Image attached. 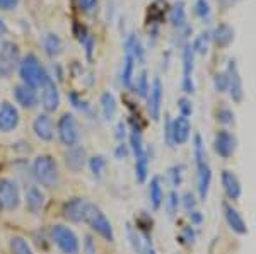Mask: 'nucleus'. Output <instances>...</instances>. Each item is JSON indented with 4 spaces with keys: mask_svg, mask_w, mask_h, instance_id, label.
Here are the masks:
<instances>
[{
    "mask_svg": "<svg viewBox=\"0 0 256 254\" xmlns=\"http://www.w3.org/2000/svg\"><path fill=\"white\" fill-rule=\"evenodd\" d=\"M195 14L202 19H207L210 15V3L207 0H196L195 2Z\"/></svg>",
    "mask_w": 256,
    "mask_h": 254,
    "instance_id": "39",
    "label": "nucleus"
},
{
    "mask_svg": "<svg viewBox=\"0 0 256 254\" xmlns=\"http://www.w3.org/2000/svg\"><path fill=\"white\" fill-rule=\"evenodd\" d=\"M190 133H192V125L186 116H178L172 120V145H183L188 142Z\"/></svg>",
    "mask_w": 256,
    "mask_h": 254,
    "instance_id": "17",
    "label": "nucleus"
},
{
    "mask_svg": "<svg viewBox=\"0 0 256 254\" xmlns=\"http://www.w3.org/2000/svg\"><path fill=\"white\" fill-rule=\"evenodd\" d=\"M19 125V113L10 102H0V132L9 133Z\"/></svg>",
    "mask_w": 256,
    "mask_h": 254,
    "instance_id": "15",
    "label": "nucleus"
},
{
    "mask_svg": "<svg viewBox=\"0 0 256 254\" xmlns=\"http://www.w3.org/2000/svg\"><path fill=\"white\" fill-rule=\"evenodd\" d=\"M169 22L172 24L178 29H188L186 26V10H184V3L183 2H176L174 5L169 10Z\"/></svg>",
    "mask_w": 256,
    "mask_h": 254,
    "instance_id": "24",
    "label": "nucleus"
},
{
    "mask_svg": "<svg viewBox=\"0 0 256 254\" xmlns=\"http://www.w3.org/2000/svg\"><path fill=\"white\" fill-rule=\"evenodd\" d=\"M84 254H96V244H94L92 237L90 236H86V241H84V249H82Z\"/></svg>",
    "mask_w": 256,
    "mask_h": 254,
    "instance_id": "45",
    "label": "nucleus"
},
{
    "mask_svg": "<svg viewBox=\"0 0 256 254\" xmlns=\"http://www.w3.org/2000/svg\"><path fill=\"white\" fill-rule=\"evenodd\" d=\"M126 232H128V239H130V243H132V246H134V249L137 253H146L147 251V248L144 246V241H142V237H140V234L137 231H134V227L132 225H128V229H126Z\"/></svg>",
    "mask_w": 256,
    "mask_h": 254,
    "instance_id": "34",
    "label": "nucleus"
},
{
    "mask_svg": "<svg viewBox=\"0 0 256 254\" xmlns=\"http://www.w3.org/2000/svg\"><path fill=\"white\" fill-rule=\"evenodd\" d=\"M18 3H19V0H0V9L10 10V9H14Z\"/></svg>",
    "mask_w": 256,
    "mask_h": 254,
    "instance_id": "46",
    "label": "nucleus"
},
{
    "mask_svg": "<svg viewBox=\"0 0 256 254\" xmlns=\"http://www.w3.org/2000/svg\"><path fill=\"white\" fill-rule=\"evenodd\" d=\"M148 198H150V205L154 210H159L160 205L164 202V191L160 186V178H152L150 184H148Z\"/></svg>",
    "mask_w": 256,
    "mask_h": 254,
    "instance_id": "25",
    "label": "nucleus"
},
{
    "mask_svg": "<svg viewBox=\"0 0 256 254\" xmlns=\"http://www.w3.org/2000/svg\"><path fill=\"white\" fill-rule=\"evenodd\" d=\"M52 241L58 246V249L64 254H79V239L72 229L65 225H53L50 231Z\"/></svg>",
    "mask_w": 256,
    "mask_h": 254,
    "instance_id": "4",
    "label": "nucleus"
},
{
    "mask_svg": "<svg viewBox=\"0 0 256 254\" xmlns=\"http://www.w3.org/2000/svg\"><path fill=\"white\" fill-rule=\"evenodd\" d=\"M14 97L22 108H34L36 102H38V94L32 87L26 84H20L14 87Z\"/></svg>",
    "mask_w": 256,
    "mask_h": 254,
    "instance_id": "20",
    "label": "nucleus"
},
{
    "mask_svg": "<svg viewBox=\"0 0 256 254\" xmlns=\"http://www.w3.org/2000/svg\"><path fill=\"white\" fill-rule=\"evenodd\" d=\"M43 46H44L46 55L56 56V55H60V51H62V41L56 34H46L43 41Z\"/></svg>",
    "mask_w": 256,
    "mask_h": 254,
    "instance_id": "30",
    "label": "nucleus"
},
{
    "mask_svg": "<svg viewBox=\"0 0 256 254\" xmlns=\"http://www.w3.org/2000/svg\"><path fill=\"white\" fill-rule=\"evenodd\" d=\"M181 171H183L181 166H174L168 171V176H169V179H171L172 186H180L181 184V179H183V173H181Z\"/></svg>",
    "mask_w": 256,
    "mask_h": 254,
    "instance_id": "40",
    "label": "nucleus"
},
{
    "mask_svg": "<svg viewBox=\"0 0 256 254\" xmlns=\"http://www.w3.org/2000/svg\"><path fill=\"white\" fill-rule=\"evenodd\" d=\"M10 253L12 254H32L28 241L19 236H16L10 239Z\"/></svg>",
    "mask_w": 256,
    "mask_h": 254,
    "instance_id": "32",
    "label": "nucleus"
},
{
    "mask_svg": "<svg viewBox=\"0 0 256 254\" xmlns=\"http://www.w3.org/2000/svg\"><path fill=\"white\" fill-rule=\"evenodd\" d=\"M86 150L82 149V147H70L68 149V152L65 154V164L68 166V169H72V171H80L82 167H84V164H86Z\"/></svg>",
    "mask_w": 256,
    "mask_h": 254,
    "instance_id": "22",
    "label": "nucleus"
},
{
    "mask_svg": "<svg viewBox=\"0 0 256 254\" xmlns=\"http://www.w3.org/2000/svg\"><path fill=\"white\" fill-rule=\"evenodd\" d=\"M41 104H43L44 111H48V113L56 111L60 106L58 87H56L55 80H53L50 75L44 79L43 84H41Z\"/></svg>",
    "mask_w": 256,
    "mask_h": 254,
    "instance_id": "12",
    "label": "nucleus"
},
{
    "mask_svg": "<svg viewBox=\"0 0 256 254\" xmlns=\"http://www.w3.org/2000/svg\"><path fill=\"white\" fill-rule=\"evenodd\" d=\"M24 200H26L28 210L32 212V214H38L41 208H43V205H44V195H43V191H41L40 188H36V186H30V188H28Z\"/></svg>",
    "mask_w": 256,
    "mask_h": 254,
    "instance_id": "23",
    "label": "nucleus"
},
{
    "mask_svg": "<svg viewBox=\"0 0 256 254\" xmlns=\"http://www.w3.org/2000/svg\"><path fill=\"white\" fill-rule=\"evenodd\" d=\"M32 132H34V135L40 140H44V142L53 140L55 130H53V123L48 118V114H40V116H36V120L32 121Z\"/></svg>",
    "mask_w": 256,
    "mask_h": 254,
    "instance_id": "18",
    "label": "nucleus"
},
{
    "mask_svg": "<svg viewBox=\"0 0 256 254\" xmlns=\"http://www.w3.org/2000/svg\"><path fill=\"white\" fill-rule=\"evenodd\" d=\"M6 32H7V26H6V22L0 19V36H4Z\"/></svg>",
    "mask_w": 256,
    "mask_h": 254,
    "instance_id": "50",
    "label": "nucleus"
},
{
    "mask_svg": "<svg viewBox=\"0 0 256 254\" xmlns=\"http://www.w3.org/2000/svg\"><path fill=\"white\" fill-rule=\"evenodd\" d=\"M125 51L134 56L135 61H144V46L135 34H130L125 39Z\"/></svg>",
    "mask_w": 256,
    "mask_h": 254,
    "instance_id": "26",
    "label": "nucleus"
},
{
    "mask_svg": "<svg viewBox=\"0 0 256 254\" xmlns=\"http://www.w3.org/2000/svg\"><path fill=\"white\" fill-rule=\"evenodd\" d=\"M20 195L19 188L12 179H0V210L12 212L19 207Z\"/></svg>",
    "mask_w": 256,
    "mask_h": 254,
    "instance_id": "8",
    "label": "nucleus"
},
{
    "mask_svg": "<svg viewBox=\"0 0 256 254\" xmlns=\"http://www.w3.org/2000/svg\"><path fill=\"white\" fill-rule=\"evenodd\" d=\"M56 130H58V138L60 142L64 143L65 147H74L79 142V128H77V121L72 114L65 113L62 114V118L58 120V125H56Z\"/></svg>",
    "mask_w": 256,
    "mask_h": 254,
    "instance_id": "7",
    "label": "nucleus"
},
{
    "mask_svg": "<svg viewBox=\"0 0 256 254\" xmlns=\"http://www.w3.org/2000/svg\"><path fill=\"white\" fill-rule=\"evenodd\" d=\"M86 222H88L90 225V229H92L96 234L101 236L104 241H108V243H113L114 241V232H113V227H111V222L108 220V217L101 212V208L90 205L88 215H86Z\"/></svg>",
    "mask_w": 256,
    "mask_h": 254,
    "instance_id": "5",
    "label": "nucleus"
},
{
    "mask_svg": "<svg viewBox=\"0 0 256 254\" xmlns=\"http://www.w3.org/2000/svg\"><path fill=\"white\" fill-rule=\"evenodd\" d=\"M212 41L218 48H227L234 41V29L226 22H220L212 32Z\"/></svg>",
    "mask_w": 256,
    "mask_h": 254,
    "instance_id": "21",
    "label": "nucleus"
},
{
    "mask_svg": "<svg viewBox=\"0 0 256 254\" xmlns=\"http://www.w3.org/2000/svg\"><path fill=\"white\" fill-rule=\"evenodd\" d=\"M125 135H126V128H125V125H123V121H120L116 126V138L118 140H123Z\"/></svg>",
    "mask_w": 256,
    "mask_h": 254,
    "instance_id": "49",
    "label": "nucleus"
},
{
    "mask_svg": "<svg viewBox=\"0 0 256 254\" xmlns=\"http://www.w3.org/2000/svg\"><path fill=\"white\" fill-rule=\"evenodd\" d=\"M227 73L226 72H217L214 75V87L217 92H226L227 91Z\"/></svg>",
    "mask_w": 256,
    "mask_h": 254,
    "instance_id": "37",
    "label": "nucleus"
},
{
    "mask_svg": "<svg viewBox=\"0 0 256 254\" xmlns=\"http://www.w3.org/2000/svg\"><path fill=\"white\" fill-rule=\"evenodd\" d=\"M19 73H20V79H22L24 84L30 85L32 89L41 87V84H43L44 79L48 77L46 70H44L43 65L40 63V60L36 58L34 55L24 56L19 65Z\"/></svg>",
    "mask_w": 256,
    "mask_h": 254,
    "instance_id": "3",
    "label": "nucleus"
},
{
    "mask_svg": "<svg viewBox=\"0 0 256 254\" xmlns=\"http://www.w3.org/2000/svg\"><path fill=\"white\" fill-rule=\"evenodd\" d=\"M34 178L46 188H56L60 183V173L55 159L52 155H38L32 162Z\"/></svg>",
    "mask_w": 256,
    "mask_h": 254,
    "instance_id": "2",
    "label": "nucleus"
},
{
    "mask_svg": "<svg viewBox=\"0 0 256 254\" xmlns=\"http://www.w3.org/2000/svg\"><path fill=\"white\" fill-rule=\"evenodd\" d=\"M166 128H164V140L168 145H172V120L169 116H166Z\"/></svg>",
    "mask_w": 256,
    "mask_h": 254,
    "instance_id": "44",
    "label": "nucleus"
},
{
    "mask_svg": "<svg viewBox=\"0 0 256 254\" xmlns=\"http://www.w3.org/2000/svg\"><path fill=\"white\" fill-rule=\"evenodd\" d=\"M236 145H238L236 137L230 132H227V130L217 132L216 138H214V150L222 159L232 157L234 152H236Z\"/></svg>",
    "mask_w": 256,
    "mask_h": 254,
    "instance_id": "13",
    "label": "nucleus"
},
{
    "mask_svg": "<svg viewBox=\"0 0 256 254\" xmlns=\"http://www.w3.org/2000/svg\"><path fill=\"white\" fill-rule=\"evenodd\" d=\"M183 207L186 208L188 212H192V210H195V207H196V200H195V195L193 193H184L183 195Z\"/></svg>",
    "mask_w": 256,
    "mask_h": 254,
    "instance_id": "43",
    "label": "nucleus"
},
{
    "mask_svg": "<svg viewBox=\"0 0 256 254\" xmlns=\"http://www.w3.org/2000/svg\"><path fill=\"white\" fill-rule=\"evenodd\" d=\"M101 111L106 120H113L116 114V99L111 92H104L101 96Z\"/></svg>",
    "mask_w": 256,
    "mask_h": 254,
    "instance_id": "27",
    "label": "nucleus"
},
{
    "mask_svg": "<svg viewBox=\"0 0 256 254\" xmlns=\"http://www.w3.org/2000/svg\"><path fill=\"white\" fill-rule=\"evenodd\" d=\"M193 155H195V164H196V190L198 196L202 202H205L208 196L210 183H212V171H210L207 154H205V145L202 142L200 135H195L193 138Z\"/></svg>",
    "mask_w": 256,
    "mask_h": 254,
    "instance_id": "1",
    "label": "nucleus"
},
{
    "mask_svg": "<svg viewBox=\"0 0 256 254\" xmlns=\"http://www.w3.org/2000/svg\"><path fill=\"white\" fill-rule=\"evenodd\" d=\"M134 70H135V58L132 55H125L122 67V84L125 87H132V79H134Z\"/></svg>",
    "mask_w": 256,
    "mask_h": 254,
    "instance_id": "28",
    "label": "nucleus"
},
{
    "mask_svg": "<svg viewBox=\"0 0 256 254\" xmlns=\"http://www.w3.org/2000/svg\"><path fill=\"white\" fill-rule=\"evenodd\" d=\"M217 121L222 123V125H230V123H234V113L230 111L229 108H220L217 109Z\"/></svg>",
    "mask_w": 256,
    "mask_h": 254,
    "instance_id": "38",
    "label": "nucleus"
},
{
    "mask_svg": "<svg viewBox=\"0 0 256 254\" xmlns=\"http://www.w3.org/2000/svg\"><path fill=\"white\" fill-rule=\"evenodd\" d=\"M162 82L160 79H154L150 85V91L147 94V111L154 121L160 118V104H162Z\"/></svg>",
    "mask_w": 256,
    "mask_h": 254,
    "instance_id": "14",
    "label": "nucleus"
},
{
    "mask_svg": "<svg viewBox=\"0 0 256 254\" xmlns=\"http://www.w3.org/2000/svg\"><path fill=\"white\" fill-rule=\"evenodd\" d=\"M148 91H150V85H148V79H147V72H140V75L135 80V92L138 94L140 97H147Z\"/></svg>",
    "mask_w": 256,
    "mask_h": 254,
    "instance_id": "35",
    "label": "nucleus"
},
{
    "mask_svg": "<svg viewBox=\"0 0 256 254\" xmlns=\"http://www.w3.org/2000/svg\"><path fill=\"white\" fill-rule=\"evenodd\" d=\"M181 60H183V82H181V87L186 94H193L195 92V84H193L195 51H193L192 43H184L183 51H181Z\"/></svg>",
    "mask_w": 256,
    "mask_h": 254,
    "instance_id": "9",
    "label": "nucleus"
},
{
    "mask_svg": "<svg viewBox=\"0 0 256 254\" xmlns=\"http://www.w3.org/2000/svg\"><path fill=\"white\" fill-rule=\"evenodd\" d=\"M19 63V46L12 41H6L0 46V77H9Z\"/></svg>",
    "mask_w": 256,
    "mask_h": 254,
    "instance_id": "6",
    "label": "nucleus"
},
{
    "mask_svg": "<svg viewBox=\"0 0 256 254\" xmlns=\"http://www.w3.org/2000/svg\"><path fill=\"white\" fill-rule=\"evenodd\" d=\"M222 210H224L226 222L230 227V231H234L239 236H244L248 232V227H246V222H244V219L241 217V214H239L236 208H234L230 203H227V202L222 203Z\"/></svg>",
    "mask_w": 256,
    "mask_h": 254,
    "instance_id": "16",
    "label": "nucleus"
},
{
    "mask_svg": "<svg viewBox=\"0 0 256 254\" xmlns=\"http://www.w3.org/2000/svg\"><path fill=\"white\" fill-rule=\"evenodd\" d=\"M114 154H116V157L123 159L128 155V145H125V143H120V145L116 147V150H114Z\"/></svg>",
    "mask_w": 256,
    "mask_h": 254,
    "instance_id": "47",
    "label": "nucleus"
},
{
    "mask_svg": "<svg viewBox=\"0 0 256 254\" xmlns=\"http://www.w3.org/2000/svg\"><path fill=\"white\" fill-rule=\"evenodd\" d=\"M220 181H222V186H224V191L227 195L229 200H238L241 196V183H239L238 176L232 173V171H222V176H220Z\"/></svg>",
    "mask_w": 256,
    "mask_h": 254,
    "instance_id": "19",
    "label": "nucleus"
},
{
    "mask_svg": "<svg viewBox=\"0 0 256 254\" xmlns=\"http://www.w3.org/2000/svg\"><path fill=\"white\" fill-rule=\"evenodd\" d=\"M178 108H180L181 111V116H190V114L193 113V108H192V102H190V99H186V97H181L180 101H178Z\"/></svg>",
    "mask_w": 256,
    "mask_h": 254,
    "instance_id": "42",
    "label": "nucleus"
},
{
    "mask_svg": "<svg viewBox=\"0 0 256 254\" xmlns=\"http://www.w3.org/2000/svg\"><path fill=\"white\" fill-rule=\"evenodd\" d=\"M104 166H106V159L102 157V155H94V157L89 159V167H90V171H92V174L96 176V178L101 176Z\"/></svg>",
    "mask_w": 256,
    "mask_h": 254,
    "instance_id": "36",
    "label": "nucleus"
},
{
    "mask_svg": "<svg viewBox=\"0 0 256 254\" xmlns=\"http://www.w3.org/2000/svg\"><path fill=\"white\" fill-rule=\"evenodd\" d=\"M130 147H132V152H134L135 159L147 154L146 149H144V142H142V137H140L138 130H134V133L130 135Z\"/></svg>",
    "mask_w": 256,
    "mask_h": 254,
    "instance_id": "33",
    "label": "nucleus"
},
{
    "mask_svg": "<svg viewBox=\"0 0 256 254\" xmlns=\"http://www.w3.org/2000/svg\"><path fill=\"white\" fill-rule=\"evenodd\" d=\"M90 203L86 198H72L68 200L67 203H64V208H62V215H64L65 220L74 224H79L84 220L86 222V215H88Z\"/></svg>",
    "mask_w": 256,
    "mask_h": 254,
    "instance_id": "10",
    "label": "nucleus"
},
{
    "mask_svg": "<svg viewBox=\"0 0 256 254\" xmlns=\"http://www.w3.org/2000/svg\"><path fill=\"white\" fill-rule=\"evenodd\" d=\"M226 73H227V84H229L227 85V91H229L230 99L234 102H241L244 91H242V80H241V73H239L236 60H229Z\"/></svg>",
    "mask_w": 256,
    "mask_h": 254,
    "instance_id": "11",
    "label": "nucleus"
},
{
    "mask_svg": "<svg viewBox=\"0 0 256 254\" xmlns=\"http://www.w3.org/2000/svg\"><path fill=\"white\" fill-rule=\"evenodd\" d=\"M166 205H168V212H169V215H174L176 214V210H178V205H180V196H178L176 191H171L168 196V200H166Z\"/></svg>",
    "mask_w": 256,
    "mask_h": 254,
    "instance_id": "41",
    "label": "nucleus"
},
{
    "mask_svg": "<svg viewBox=\"0 0 256 254\" xmlns=\"http://www.w3.org/2000/svg\"><path fill=\"white\" fill-rule=\"evenodd\" d=\"M190 220H192V224H202V220H204V217H202L200 212H196V210H192L190 212Z\"/></svg>",
    "mask_w": 256,
    "mask_h": 254,
    "instance_id": "48",
    "label": "nucleus"
},
{
    "mask_svg": "<svg viewBox=\"0 0 256 254\" xmlns=\"http://www.w3.org/2000/svg\"><path fill=\"white\" fill-rule=\"evenodd\" d=\"M210 41H212V32H208V31L200 32V34L195 38V41H193V44H192L195 55H196V53H198V55H205V53L208 51Z\"/></svg>",
    "mask_w": 256,
    "mask_h": 254,
    "instance_id": "29",
    "label": "nucleus"
},
{
    "mask_svg": "<svg viewBox=\"0 0 256 254\" xmlns=\"http://www.w3.org/2000/svg\"><path fill=\"white\" fill-rule=\"evenodd\" d=\"M146 254H156V251H154V249H152V246H150V248H147Z\"/></svg>",
    "mask_w": 256,
    "mask_h": 254,
    "instance_id": "51",
    "label": "nucleus"
},
{
    "mask_svg": "<svg viewBox=\"0 0 256 254\" xmlns=\"http://www.w3.org/2000/svg\"><path fill=\"white\" fill-rule=\"evenodd\" d=\"M148 174V155H142V157L135 159V178L138 183H146Z\"/></svg>",
    "mask_w": 256,
    "mask_h": 254,
    "instance_id": "31",
    "label": "nucleus"
}]
</instances>
